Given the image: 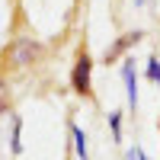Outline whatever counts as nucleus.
<instances>
[{"label":"nucleus","instance_id":"9d476101","mask_svg":"<svg viewBox=\"0 0 160 160\" xmlns=\"http://www.w3.org/2000/svg\"><path fill=\"white\" fill-rule=\"evenodd\" d=\"M128 160H151V157H148V154H144V151L138 148V144H135V148L128 151Z\"/></svg>","mask_w":160,"mask_h":160},{"label":"nucleus","instance_id":"1a4fd4ad","mask_svg":"<svg viewBox=\"0 0 160 160\" xmlns=\"http://www.w3.org/2000/svg\"><path fill=\"white\" fill-rule=\"evenodd\" d=\"M109 128H112V141H122V112H109Z\"/></svg>","mask_w":160,"mask_h":160},{"label":"nucleus","instance_id":"423d86ee","mask_svg":"<svg viewBox=\"0 0 160 160\" xmlns=\"http://www.w3.org/2000/svg\"><path fill=\"white\" fill-rule=\"evenodd\" d=\"M10 125H13V131H10V151L13 154H22V118L19 115H10Z\"/></svg>","mask_w":160,"mask_h":160},{"label":"nucleus","instance_id":"0eeeda50","mask_svg":"<svg viewBox=\"0 0 160 160\" xmlns=\"http://www.w3.org/2000/svg\"><path fill=\"white\" fill-rule=\"evenodd\" d=\"M10 112V80L0 74V115Z\"/></svg>","mask_w":160,"mask_h":160},{"label":"nucleus","instance_id":"f03ea898","mask_svg":"<svg viewBox=\"0 0 160 160\" xmlns=\"http://www.w3.org/2000/svg\"><path fill=\"white\" fill-rule=\"evenodd\" d=\"M71 90L77 96H90L93 93V58L87 51H80L77 61H74V71H71Z\"/></svg>","mask_w":160,"mask_h":160},{"label":"nucleus","instance_id":"6e6552de","mask_svg":"<svg viewBox=\"0 0 160 160\" xmlns=\"http://www.w3.org/2000/svg\"><path fill=\"white\" fill-rule=\"evenodd\" d=\"M144 74H148L151 83L160 87V61H157V58H148V68H144Z\"/></svg>","mask_w":160,"mask_h":160},{"label":"nucleus","instance_id":"f257e3e1","mask_svg":"<svg viewBox=\"0 0 160 160\" xmlns=\"http://www.w3.org/2000/svg\"><path fill=\"white\" fill-rule=\"evenodd\" d=\"M42 42H35V38L29 35H19V38H13V42L7 45L3 51V61L10 64V68H29V64H35L38 58H42Z\"/></svg>","mask_w":160,"mask_h":160},{"label":"nucleus","instance_id":"7ed1b4c3","mask_svg":"<svg viewBox=\"0 0 160 160\" xmlns=\"http://www.w3.org/2000/svg\"><path fill=\"white\" fill-rule=\"evenodd\" d=\"M141 35H144L141 29H135V32H125V35H118L115 42H112L109 48H106V55H102V61H106V64H115V61L122 58V55H125L128 48H135V45L141 42Z\"/></svg>","mask_w":160,"mask_h":160},{"label":"nucleus","instance_id":"9b49d317","mask_svg":"<svg viewBox=\"0 0 160 160\" xmlns=\"http://www.w3.org/2000/svg\"><path fill=\"white\" fill-rule=\"evenodd\" d=\"M157 128H160V118H157Z\"/></svg>","mask_w":160,"mask_h":160},{"label":"nucleus","instance_id":"39448f33","mask_svg":"<svg viewBox=\"0 0 160 160\" xmlns=\"http://www.w3.org/2000/svg\"><path fill=\"white\" fill-rule=\"evenodd\" d=\"M71 138H74V151H77V160H90V148H87V131L80 128L77 122H71Z\"/></svg>","mask_w":160,"mask_h":160},{"label":"nucleus","instance_id":"20e7f679","mask_svg":"<svg viewBox=\"0 0 160 160\" xmlns=\"http://www.w3.org/2000/svg\"><path fill=\"white\" fill-rule=\"evenodd\" d=\"M122 80H125L128 106L138 112V74H135V58H125V64H122Z\"/></svg>","mask_w":160,"mask_h":160}]
</instances>
